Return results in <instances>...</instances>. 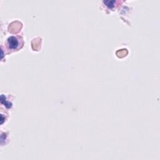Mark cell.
<instances>
[{"label":"cell","mask_w":160,"mask_h":160,"mask_svg":"<svg viewBox=\"0 0 160 160\" xmlns=\"http://www.w3.org/2000/svg\"><path fill=\"white\" fill-rule=\"evenodd\" d=\"M8 45L10 48L16 49L19 46V41L17 38L15 36H11L8 39Z\"/></svg>","instance_id":"cell-1"}]
</instances>
